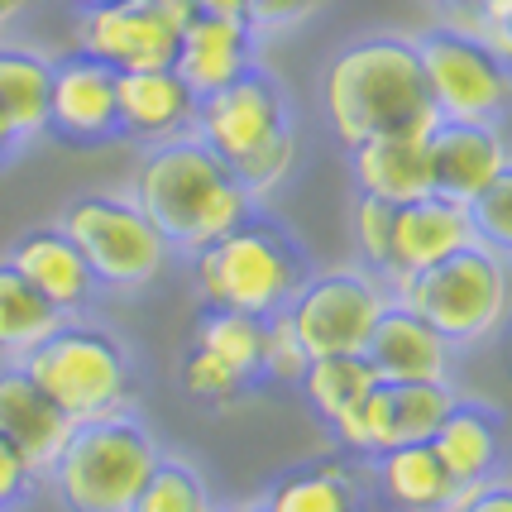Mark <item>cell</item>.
<instances>
[{
	"label": "cell",
	"instance_id": "obj_1",
	"mask_svg": "<svg viewBox=\"0 0 512 512\" xmlns=\"http://www.w3.org/2000/svg\"><path fill=\"white\" fill-rule=\"evenodd\" d=\"M321 115L340 149L379 134H431V111L417 44L402 34H359L321 72Z\"/></svg>",
	"mask_w": 512,
	"mask_h": 512
},
{
	"label": "cell",
	"instance_id": "obj_2",
	"mask_svg": "<svg viewBox=\"0 0 512 512\" xmlns=\"http://www.w3.org/2000/svg\"><path fill=\"white\" fill-rule=\"evenodd\" d=\"M130 197L178 254L221 240L254 211V197L235 178V168L211 154L197 134L144 144L130 173Z\"/></svg>",
	"mask_w": 512,
	"mask_h": 512
},
{
	"label": "cell",
	"instance_id": "obj_3",
	"mask_svg": "<svg viewBox=\"0 0 512 512\" xmlns=\"http://www.w3.org/2000/svg\"><path fill=\"white\" fill-rule=\"evenodd\" d=\"M187 268H192V288H197L201 307L268 321V316L288 312L297 288L312 278V254L278 216L254 206L221 240L192 249Z\"/></svg>",
	"mask_w": 512,
	"mask_h": 512
},
{
	"label": "cell",
	"instance_id": "obj_4",
	"mask_svg": "<svg viewBox=\"0 0 512 512\" xmlns=\"http://www.w3.org/2000/svg\"><path fill=\"white\" fill-rule=\"evenodd\" d=\"M44 388L67 422H96L115 412H134L139 374L130 345L87 316H63L58 331L44 335L24 359H15Z\"/></svg>",
	"mask_w": 512,
	"mask_h": 512
},
{
	"label": "cell",
	"instance_id": "obj_5",
	"mask_svg": "<svg viewBox=\"0 0 512 512\" xmlns=\"http://www.w3.org/2000/svg\"><path fill=\"white\" fill-rule=\"evenodd\" d=\"M383 288L388 302L431 321L455 350L484 345L512 321V264L479 240L422 273L383 278Z\"/></svg>",
	"mask_w": 512,
	"mask_h": 512
},
{
	"label": "cell",
	"instance_id": "obj_6",
	"mask_svg": "<svg viewBox=\"0 0 512 512\" xmlns=\"http://www.w3.org/2000/svg\"><path fill=\"white\" fill-rule=\"evenodd\" d=\"M163 446L134 412L72 422L58 460L48 465V484L67 512H130L149 484Z\"/></svg>",
	"mask_w": 512,
	"mask_h": 512
},
{
	"label": "cell",
	"instance_id": "obj_7",
	"mask_svg": "<svg viewBox=\"0 0 512 512\" xmlns=\"http://www.w3.org/2000/svg\"><path fill=\"white\" fill-rule=\"evenodd\" d=\"M58 225L82 249L96 283L111 292H139L158 283L178 254L163 240V230L134 206L130 192H82L63 206Z\"/></svg>",
	"mask_w": 512,
	"mask_h": 512
},
{
	"label": "cell",
	"instance_id": "obj_8",
	"mask_svg": "<svg viewBox=\"0 0 512 512\" xmlns=\"http://www.w3.org/2000/svg\"><path fill=\"white\" fill-rule=\"evenodd\" d=\"M426 96L441 120H474V125H503L512 111V63L498 58L465 29L431 24L417 39Z\"/></svg>",
	"mask_w": 512,
	"mask_h": 512
},
{
	"label": "cell",
	"instance_id": "obj_9",
	"mask_svg": "<svg viewBox=\"0 0 512 512\" xmlns=\"http://www.w3.org/2000/svg\"><path fill=\"white\" fill-rule=\"evenodd\" d=\"M388 307V288L369 268H321L297 288L288 321L297 326L307 355H364L374 321Z\"/></svg>",
	"mask_w": 512,
	"mask_h": 512
},
{
	"label": "cell",
	"instance_id": "obj_10",
	"mask_svg": "<svg viewBox=\"0 0 512 512\" xmlns=\"http://www.w3.org/2000/svg\"><path fill=\"white\" fill-rule=\"evenodd\" d=\"M192 0H106L77 15L72 44L115 72L173 67L178 39L192 20Z\"/></svg>",
	"mask_w": 512,
	"mask_h": 512
},
{
	"label": "cell",
	"instance_id": "obj_11",
	"mask_svg": "<svg viewBox=\"0 0 512 512\" xmlns=\"http://www.w3.org/2000/svg\"><path fill=\"white\" fill-rule=\"evenodd\" d=\"M292 130V101L283 82L268 67H249L245 77H235L230 87L197 96V120L192 134L211 154H221L230 168L249 158L254 149H264L268 139Z\"/></svg>",
	"mask_w": 512,
	"mask_h": 512
},
{
	"label": "cell",
	"instance_id": "obj_12",
	"mask_svg": "<svg viewBox=\"0 0 512 512\" xmlns=\"http://www.w3.org/2000/svg\"><path fill=\"white\" fill-rule=\"evenodd\" d=\"M48 134H58L72 149H96L120 139V115H115V67L96 63L87 53H63L53 58V82H48Z\"/></svg>",
	"mask_w": 512,
	"mask_h": 512
},
{
	"label": "cell",
	"instance_id": "obj_13",
	"mask_svg": "<svg viewBox=\"0 0 512 512\" xmlns=\"http://www.w3.org/2000/svg\"><path fill=\"white\" fill-rule=\"evenodd\" d=\"M426 154H431V192L469 206L512 163V144L498 125L436 120L426 134Z\"/></svg>",
	"mask_w": 512,
	"mask_h": 512
},
{
	"label": "cell",
	"instance_id": "obj_14",
	"mask_svg": "<svg viewBox=\"0 0 512 512\" xmlns=\"http://www.w3.org/2000/svg\"><path fill=\"white\" fill-rule=\"evenodd\" d=\"M369 369L379 383H455V345L431 321L388 302L364 345Z\"/></svg>",
	"mask_w": 512,
	"mask_h": 512
},
{
	"label": "cell",
	"instance_id": "obj_15",
	"mask_svg": "<svg viewBox=\"0 0 512 512\" xmlns=\"http://www.w3.org/2000/svg\"><path fill=\"white\" fill-rule=\"evenodd\" d=\"M5 264H15L29 288L39 292L44 302H53L63 316H87V307L96 302V273L82 259V249L67 240L63 225H34L24 230L15 245L5 249Z\"/></svg>",
	"mask_w": 512,
	"mask_h": 512
},
{
	"label": "cell",
	"instance_id": "obj_16",
	"mask_svg": "<svg viewBox=\"0 0 512 512\" xmlns=\"http://www.w3.org/2000/svg\"><path fill=\"white\" fill-rule=\"evenodd\" d=\"M259 63V34L245 15H192L173 53V72H178L197 96L230 87L235 77H245Z\"/></svg>",
	"mask_w": 512,
	"mask_h": 512
},
{
	"label": "cell",
	"instance_id": "obj_17",
	"mask_svg": "<svg viewBox=\"0 0 512 512\" xmlns=\"http://www.w3.org/2000/svg\"><path fill=\"white\" fill-rule=\"evenodd\" d=\"M474 221H469V206L441 197V192H426L417 201H402L393 206V240H388V268L383 278H402V273H422V268L450 259L455 249L474 245Z\"/></svg>",
	"mask_w": 512,
	"mask_h": 512
},
{
	"label": "cell",
	"instance_id": "obj_18",
	"mask_svg": "<svg viewBox=\"0 0 512 512\" xmlns=\"http://www.w3.org/2000/svg\"><path fill=\"white\" fill-rule=\"evenodd\" d=\"M115 115H120V139L163 144V139L192 134L197 91L187 87L173 67L115 72Z\"/></svg>",
	"mask_w": 512,
	"mask_h": 512
},
{
	"label": "cell",
	"instance_id": "obj_19",
	"mask_svg": "<svg viewBox=\"0 0 512 512\" xmlns=\"http://www.w3.org/2000/svg\"><path fill=\"white\" fill-rule=\"evenodd\" d=\"M67 431H72V422L53 407L44 388L29 379L15 359H0V436L20 450L39 479L58 460Z\"/></svg>",
	"mask_w": 512,
	"mask_h": 512
},
{
	"label": "cell",
	"instance_id": "obj_20",
	"mask_svg": "<svg viewBox=\"0 0 512 512\" xmlns=\"http://www.w3.org/2000/svg\"><path fill=\"white\" fill-rule=\"evenodd\" d=\"M345 154H350V178L364 197L402 206V201H417L431 192L426 134H379V139H364Z\"/></svg>",
	"mask_w": 512,
	"mask_h": 512
},
{
	"label": "cell",
	"instance_id": "obj_21",
	"mask_svg": "<svg viewBox=\"0 0 512 512\" xmlns=\"http://www.w3.org/2000/svg\"><path fill=\"white\" fill-rule=\"evenodd\" d=\"M431 450H436V460L455 479V489L493 479L498 465H503V417H498V407L460 398L446 412V422L436 426Z\"/></svg>",
	"mask_w": 512,
	"mask_h": 512
},
{
	"label": "cell",
	"instance_id": "obj_22",
	"mask_svg": "<svg viewBox=\"0 0 512 512\" xmlns=\"http://www.w3.org/2000/svg\"><path fill=\"white\" fill-rule=\"evenodd\" d=\"M369 479L383 493V503L398 512H446L450 498L460 493L431 441H407L369 455Z\"/></svg>",
	"mask_w": 512,
	"mask_h": 512
},
{
	"label": "cell",
	"instance_id": "obj_23",
	"mask_svg": "<svg viewBox=\"0 0 512 512\" xmlns=\"http://www.w3.org/2000/svg\"><path fill=\"white\" fill-rule=\"evenodd\" d=\"M364 498L369 493L355 469V455H331L273 479L259 498V512H364Z\"/></svg>",
	"mask_w": 512,
	"mask_h": 512
},
{
	"label": "cell",
	"instance_id": "obj_24",
	"mask_svg": "<svg viewBox=\"0 0 512 512\" xmlns=\"http://www.w3.org/2000/svg\"><path fill=\"white\" fill-rule=\"evenodd\" d=\"M48 82H53L48 53L0 39V120L15 130L20 144L48 134Z\"/></svg>",
	"mask_w": 512,
	"mask_h": 512
},
{
	"label": "cell",
	"instance_id": "obj_25",
	"mask_svg": "<svg viewBox=\"0 0 512 512\" xmlns=\"http://www.w3.org/2000/svg\"><path fill=\"white\" fill-rule=\"evenodd\" d=\"M63 312L24 283L15 264L0 259V359H24L44 335L58 331Z\"/></svg>",
	"mask_w": 512,
	"mask_h": 512
},
{
	"label": "cell",
	"instance_id": "obj_26",
	"mask_svg": "<svg viewBox=\"0 0 512 512\" xmlns=\"http://www.w3.org/2000/svg\"><path fill=\"white\" fill-rule=\"evenodd\" d=\"M374 383H379V374L369 369L364 355H316L297 388H302V398H307V407L316 417L326 426H335Z\"/></svg>",
	"mask_w": 512,
	"mask_h": 512
},
{
	"label": "cell",
	"instance_id": "obj_27",
	"mask_svg": "<svg viewBox=\"0 0 512 512\" xmlns=\"http://www.w3.org/2000/svg\"><path fill=\"white\" fill-rule=\"evenodd\" d=\"M192 345H201L206 355L225 359L240 379L259 383V350H264V321L259 316H245V312H216L206 307L197 321V335Z\"/></svg>",
	"mask_w": 512,
	"mask_h": 512
},
{
	"label": "cell",
	"instance_id": "obj_28",
	"mask_svg": "<svg viewBox=\"0 0 512 512\" xmlns=\"http://www.w3.org/2000/svg\"><path fill=\"white\" fill-rule=\"evenodd\" d=\"M388 388V431L393 446L407 441H431L446 412L460 402L455 383H383Z\"/></svg>",
	"mask_w": 512,
	"mask_h": 512
},
{
	"label": "cell",
	"instance_id": "obj_29",
	"mask_svg": "<svg viewBox=\"0 0 512 512\" xmlns=\"http://www.w3.org/2000/svg\"><path fill=\"white\" fill-rule=\"evenodd\" d=\"M130 512H221V503H216L206 474L192 460L163 455L154 465V474H149V484L139 489Z\"/></svg>",
	"mask_w": 512,
	"mask_h": 512
},
{
	"label": "cell",
	"instance_id": "obj_30",
	"mask_svg": "<svg viewBox=\"0 0 512 512\" xmlns=\"http://www.w3.org/2000/svg\"><path fill=\"white\" fill-rule=\"evenodd\" d=\"M178 379H182V388H187V398L206 402V407H235V402H240L249 388H254V383L240 379V374H235L225 359L206 355L201 345H192V350L182 355Z\"/></svg>",
	"mask_w": 512,
	"mask_h": 512
},
{
	"label": "cell",
	"instance_id": "obj_31",
	"mask_svg": "<svg viewBox=\"0 0 512 512\" xmlns=\"http://www.w3.org/2000/svg\"><path fill=\"white\" fill-rule=\"evenodd\" d=\"M292 168H297V130L278 134V139H268L264 149H254L249 158H240V163H235V178L245 182V192L254 197V206H264L273 192L288 187Z\"/></svg>",
	"mask_w": 512,
	"mask_h": 512
},
{
	"label": "cell",
	"instance_id": "obj_32",
	"mask_svg": "<svg viewBox=\"0 0 512 512\" xmlns=\"http://www.w3.org/2000/svg\"><path fill=\"white\" fill-rule=\"evenodd\" d=\"M307 364H312V355H307V345H302L297 326L288 321V312L268 316L264 321V350H259V379L297 388L302 374H307Z\"/></svg>",
	"mask_w": 512,
	"mask_h": 512
},
{
	"label": "cell",
	"instance_id": "obj_33",
	"mask_svg": "<svg viewBox=\"0 0 512 512\" xmlns=\"http://www.w3.org/2000/svg\"><path fill=\"white\" fill-rule=\"evenodd\" d=\"M469 221H474L479 245H489L493 254H503L512 264V163L469 201Z\"/></svg>",
	"mask_w": 512,
	"mask_h": 512
},
{
	"label": "cell",
	"instance_id": "obj_34",
	"mask_svg": "<svg viewBox=\"0 0 512 512\" xmlns=\"http://www.w3.org/2000/svg\"><path fill=\"white\" fill-rule=\"evenodd\" d=\"M388 240H393V206L379 197H355V249H359V264L369 273L388 268Z\"/></svg>",
	"mask_w": 512,
	"mask_h": 512
},
{
	"label": "cell",
	"instance_id": "obj_35",
	"mask_svg": "<svg viewBox=\"0 0 512 512\" xmlns=\"http://www.w3.org/2000/svg\"><path fill=\"white\" fill-rule=\"evenodd\" d=\"M441 24L465 29L479 44H489L498 58L512 63V0H479L474 10H450V15H441Z\"/></svg>",
	"mask_w": 512,
	"mask_h": 512
},
{
	"label": "cell",
	"instance_id": "obj_36",
	"mask_svg": "<svg viewBox=\"0 0 512 512\" xmlns=\"http://www.w3.org/2000/svg\"><path fill=\"white\" fill-rule=\"evenodd\" d=\"M326 0H249L245 20L254 24V34L268 39V34H283V29H297L302 20H312Z\"/></svg>",
	"mask_w": 512,
	"mask_h": 512
},
{
	"label": "cell",
	"instance_id": "obj_37",
	"mask_svg": "<svg viewBox=\"0 0 512 512\" xmlns=\"http://www.w3.org/2000/svg\"><path fill=\"white\" fill-rule=\"evenodd\" d=\"M34 484H39V474L29 469V460H24L20 450L0 436V512L24 508L29 493H34Z\"/></svg>",
	"mask_w": 512,
	"mask_h": 512
},
{
	"label": "cell",
	"instance_id": "obj_38",
	"mask_svg": "<svg viewBox=\"0 0 512 512\" xmlns=\"http://www.w3.org/2000/svg\"><path fill=\"white\" fill-rule=\"evenodd\" d=\"M446 512H512V479H484V484H469L450 498Z\"/></svg>",
	"mask_w": 512,
	"mask_h": 512
},
{
	"label": "cell",
	"instance_id": "obj_39",
	"mask_svg": "<svg viewBox=\"0 0 512 512\" xmlns=\"http://www.w3.org/2000/svg\"><path fill=\"white\" fill-rule=\"evenodd\" d=\"M34 10H39V0H0V39H5L15 24L29 20Z\"/></svg>",
	"mask_w": 512,
	"mask_h": 512
},
{
	"label": "cell",
	"instance_id": "obj_40",
	"mask_svg": "<svg viewBox=\"0 0 512 512\" xmlns=\"http://www.w3.org/2000/svg\"><path fill=\"white\" fill-rule=\"evenodd\" d=\"M201 15H249V0H192Z\"/></svg>",
	"mask_w": 512,
	"mask_h": 512
},
{
	"label": "cell",
	"instance_id": "obj_41",
	"mask_svg": "<svg viewBox=\"0 0 512 512\" xmlns=\"http://www.w3.org/2000/svg\"><path fill=\"white\" fill-rule=\"evenodd\" d=\"M20 149H24V144H20V139H15V130H10V125L0 120V168H5L10 158L20 154Z\"/></svg>",
	"mask_w": 512,
	"mask_h": 512
},
{
	"label": "cell",
	"instance_id": "obj_42",
	"mask_svg": "<svg viewBox=\"0 0 512 512\" xmlns=\"http://www.w3.org/2000/svg\"><path fill=\"white\" fill-rule=\"evenodd\" d=\"M431 5H436L441 15H450V10H474L479 0H431Z\"/></svg>",
	"mask_w": 512,
	"mask_h": 512
},
{
	"label": "cell",
	"instance_id": "obj_43",
	"mask_svg": "<svg viewBox=\"0 0 512 512\" xmlns=\"http://www.w3.org/2000/svg\"><path fill=\"white\" fill-rule=\"evenodd\" d=\"M77 10H91V5H106V0H72Z\"/></svg>",
	"mask_w": 512,
	"mask_h": 512
},
{
	"label": "cell",
	"instance_id": "obj_44",
	"mask_svg": "<svg viewBox=\"0 0 512 512\" xmlns=\"http://www.w3.org/2000/svg\"><path fill=\"white\" fill-rule=\"evenodd\" d=\"M221 512H259V503H249V508H221Z\"/></svg>",
	"mask_w": 512,
	"mask_h": 512
}]
</instances>
